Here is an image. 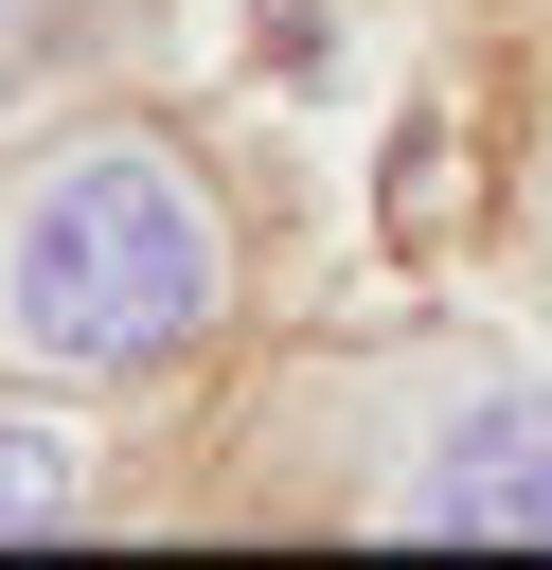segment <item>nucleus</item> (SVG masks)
Wrapping results in <instances>:
<instances>
[{
	"instance_id": "39448f33",
	"label": "nucleus",
	"mask_w": 552,
	"mask_h": 570,
	"mask_svg": "<svg viewBox=\"0 0 552 570\" xmlns=\"http://www.w3.org/2000/svg\"><path fill=\"white\" fill-rule=\"evenodd\" d=\"M71 18H89V0H0V89H18V71H36V53L71 36Z\"/></svg>"
},
{
	"instance_id": "f03ea898",
	"label": "nucleus",
	"mask_w": 552,
	"mask_h": 570,
	"mask_svg": "<svg viewBox=\"0 0 552 570\" xmlns=\"http://www.w3.org/2000/svg\"><path fill=\"white\" fill-rule=\"evenodd\" d=\"M285 445H321V481L285 517L410 534V552H552V356H516V338L321 356L285 392Z\"/></svg>"
},
{
	"instance_id": "20e7f679",
	"label": "nucleus",
	"mask_w": 552,
	"mask_h": 570,
	"mask_svg": "<svg viewBox=\"0 0 552 570\" xmlns=\"http://www.w3.org/2000/svg\"><path fill=\"white\" fill-rule=\"evenodd\" d=\"M516 267H534V303H552V89H534V125H516Z\"/></svg>"
},
{
	"instance_id": "7ed1b4c3",
	"label": "nucleus",
	"mask_w": 552,
	"mask_h": 570,
	"mask_svg": "<svg viewBox=\"0 0 552 570\" xmlns=\"http://www.w3.org/2000/svg\"><path fill=\"white\" fill-rule=\"evenodd\" d=\"M89 517H107V410H71V392L0 374V552L89 534Z\"/></svg>"
},
{
	"instance_id": "f257e3e1",
	"label": "nucleus",
	"mask_w": 552,
	"mask_h": 570,
	"mask_svg": "<svg viewBox=\"0 0 552 570\" xmlns=\"http://www.w3.org/2000/svg\"><path fill=\"white\" fill-rule=\"evenodd\" d=\"M249 321V196L178 107H36L0 125V374L71 410H160Z\"/></svg>"
}]
</instances>
